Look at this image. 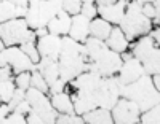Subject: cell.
Returning a JSON list of instances; mask_svg holds the SVG:
<instances>
[{
    "instance_id": "1",
    "label": "cell",
    "mask_w": 160,
    "mask_h": 124,
    "mask_svg": "<svg viewBox=\"0 0 160 124\" xmlns=\"http://www.w3.org/2000/svg\"><path fill=\"white\" fill-rule=\"evenodd\" d=\"M87 57H88V70L98 72L101 76H114L117 75L120 65H122V56L118 53L108 48L102 40L95 37H88L85 41Z\"/></svg>"
},
{
    "instance_id": "29",
    "label": "cell",
    "mask_w": 160,
    "mask_h": 124,
    "mask_svg": "<svg viewBox=\"0 0 160 124\" xmlns=\"http://www.w3.org/2000/svg\"><path fill=\"white\" fill-rule=\"evenodd\" d=\"M13 81H15L16 88L28 91V89L31 88V72H21V73H16L15 76H13Z\"/></svg>"
},
{
    "instance_id": "7",
    "label": "cell",
    "mask_w": 160,
    "mask_h": 124,
    "mask_svg": "<svg viewBox=\"0 0 160 124\" xmlns=\"http://www.w3.org/2000/svg\"><path fill=\"white\" fill-rule=\"evenodd\" d=\"M26 100L31 105V112L42 118L43 124H55L58 118V112L53 108L50 102V95L35 88H29L26 91Z\"/></svg>"
},
{
    "instance_id": "8",
    "label": "cell",
    "mask_w": 160,
    "mask_h": 124,
    "mask_svg": "<svg viewBox=\"0 0 160 124\" xmlns=\"http://www.w3.org/2000/svg\"><path fill=\"white\" fill-rule=\"evenodd\" d=\"M120 97V85L117 76H102L101 83L95 92V100L98 107L111 110Z\"/></svg>"
},
{
    "instance_id": "23",
    "label": "cell",
    "mask_w": 160,
    "mask_h": 124,
    "mask_svg": "<svg viewBox=\"0 0 160 124\" xmlns=\"http://www.w3.org/2000/svg\"><path fill=\"white\" fill-rule=\"evenodd\" d=\"M111 29H112V24L108 22L106 19H102V18H99V16L93 18L90 21V37H95V38L104 41L108 38Z\"/></svg>"
},
{
    "instance_id": "18",
    "label": "cell",
    "mask_w": 160,
    "mask_h": 124,
    "mask_svg": "<svg viewBox=\"0 0 160 124\" xmlns=\"http://www.w3.org/2000/svg\"><path fill=\"white\" fill-rule=\"evenodd\" d=\"M69 27H71V15H69V13H66L64 10H61L55 18L48 21L47 30L50 34L64 37V35L69 34Z\"/></svg>"
},
{
    "instance_id": "16",
    "label": "cell",
    "mask_w": 160,
    "mask_h": 124,
    "mask_svg": "<svg viewBox=\"0 0 160 124\" xmlns=\"http://www.w3.org/2000/svg\"><path fill=\"white\" fill-rule=\"evenodd\" d=\"M104 43L108 45L109 49H112V51H115L118 54L128 51V48H130L128 38L125 37V34L122 32V29H120L118 25H112V29H111L108 38L104 40Z\"/></svg>"
},
{
    "instance_id": "27",
    "label": "cell",
    "mask_w": 160,
    "mask_h": 124,
    "mask_svg": "<svg viewBox=\"0 0 160 124\" xmlns=\"http://www.w3.org/2000/svg\"><path fill=\"white\" fill-rule=\"evenodd\" d=\"M19 46H21V49L29 56V59H31L34 64H37V62L40 61V54H38V49H37V46H35V40H34V41H26V43H22V45H19Z\"/></svg>"
},
{
    "instance_id": "9",
    "label": "cell",
    "mask_w": 160,
    "mask_h": 124,
    "mask_svg": "<svg viewBox=\"0 0 160 124\" xmlns=\"http://www.w3.org/2000/svg\"><path fill=\"white\" fill-rule=\"evenodd\" d=\"M111 115L115 124H138L141 110L133 100L127 97H118L115 105L111 108Z\"/></svg>"
},
{
    "instance_id": "32",
    "label": "cell",
    "mask_w": 160,
    "mask_h": 124,
    "mask_svg": "<svg viewBox=\"0 0 160 124\" xmlns=\"http://www.w3.org/2000/svg\"><path fill=\"white\" fill-rule=\"evenodd\" d=\"M7 124H26V115L19 113V112H8L7 118H5Z\"/></svg>"
},
{
    "instance_id": "31",
    "label": "cell",
    "mask_w": 160,
    "mask_h": 124,
    "mask_svg": "<svg viewBox=\"0 0 160 124\" xmlns=\"http://www.w3.org/2000/svg\"><path fill=\"white\" fill-rule=\"evenodd\" d=\"M80 15H83L85 18H88L91 21L93 18L98 16V7L95 3H82V7H80Z\"/></svg>"
},
{
    "instance_id": "38",
    "label": "cell",
    "mask_w": 160,
    "mask_h": 124,
    "mask_svg": "<svg viewBox=\"0 0 160 124\" xmlns=\"http://www.w3.org/2000/svg\"><path fill=\"white\" fill-rule=\"evenodd\" d=\"M149 35H151V38L154 41H157V43H158V41H160V27L158 25H154L152 29L149 30Z\"/></svg>"
},
{
    "instance_id": "37",
    "label": "cell",
    "mask_w": 160,
    "mask_h": 124,
    "mask_svg": "<svg viewBox=\"0 0 160 124\" xmlns=\"http://www.w3.org/2000/svg\"><path fill=\"white\" fill-rule=\"evenodd\" d=\"M8 112H10V110H8V105L0 102V124H3V122H5V118H7Z\"/></svg>"
},
{
    "instance_id": "30",
    "label": "cell",
    "mask_w": 160,
    "mask_h": 124,
    "mask_svg": "<svg viewBox=\"0 0 160 124\" xmlns=\"http://www.w3.org/2000/svg\"><path fill=\"white\" fill-rule=\"evenodd\" d=\"M82 0H62V10L69 15H77L80 13V7H82Z\"/></svg>"
},
{
    "instance_id": "17",
    "label": "cell",
    "mask_w": 160,
    "mask_h": 124,
    "mask_svg": "<svg viewBox=\"0 0 160 124\" xmlns=\"http://www.w3.org/2000/svg\"><path fill=\"white\" fill-rule=\"evenodd\" d=\"M71 99L74 103V112L80 116L93 110L95 107H98L95 100V94H90V92H71Z\"/></svg>"
},
{
    "instance_id": "42",
    "label": "cell",
    "mask_w": 160,
    "mask_h": 124,
    "mask_svg": "<svg viewBox=\"0 0 160 124\" xmlns=\"http://www.w3.org/2000/svg\"><path fill=\"white\" fill-rule=\"evenodd\" d=\"M115 0H95V5L96 7H102V5H109V3H114Z\"/></svg>"
},
{
    "instance_id": "39",
    "label": "cell",
    "mask_w": 160,
    "mask_h": 124,
    "mask_svg": "<svg viewBox=\"0 0 160 124\" xmlns=\"http://www.w3.org/2000/svg\"><path fill=\"white\" fill-rule=\"evenodd\" d=\"M8 2L13 3L15 7H24V8H28V5H29L31 0H8Z\"/></svg>"
},
{
    "instance_id": "6",
    "label": "cell",
    "mask_w": 160,
    "mask_h": 124,
    "mask_svg": "<svg viewBox=\"0 0 160 124\" xmlns=\"http://www.w3.org/2000/svg\"><path fill=\"white\" fill-rule=\"evenodd\" d=\"M0 38L5 46H19L26 41H34L35 34L24 18H13L0 24Z\"/></svg>"
},
{
    "instance_id": "34",
    "label": "cell",
    "mask_w": 160,
    "mask_h": 124,
    "mask_svg": "<svg viewBox=\"0 0 160 124\" xmlns=\"http://www.w3.org/2000/svg\"><path fill=\"white\" fill-rule=\"evenodd\" d=\"M66 86H68V81H64L62 78H58L48 86V94H56V92L66 91Z\"/></svg>"
},
{
    "instance_id": "11",
    "label": "cell",
    "mask_w": 160,
    "mask_h": 124,
    "mask_svg": "<svg viewBox=\"0 0 160 124\" xmlns=\"http://www.w3.org/2000/svg\"><path fill=\"white\" fill-rule=\"evenodd\" d=\"M101 75L98 72L93 70H85L80 75H77L74 80H71L66 86V91H72V92H90L95 94L99 83H101Z\"/></svg>"
},
{
    "instance_id": "15",
    "label": "cell",
    "mask_w": 160,
    "mask_h": 124,
    "mask_svg": "<svg viewBox=\"0 0 160 124\" xmlns=\"http://www.w3.org/2000/svg\"><path fill=\"white\" fill-rule=\"evenodd\" d=\"M71 38L80 41V43H83V41L90 37V19L85 18L83 15H72L71 16V27H69V34H68Z\"/></svg>"
},
{
    "instance_id": "14",
    "label": "cell",
    "mask_w": 160,
    "mask_h": 124,
    "mask_svg": "<svg viewBox=\"0 0 160 124\" xmlns=\"http://www.w3.org/2000/svg\"><path fill=\"white\" fill-rule=\"evenodd\" d=\"M130 3V0H115L114 3L98 7V16L111 22L112 25H118L125 15V8Z\"/></svg>"
},
{
    "instance_id": "25",
    "label": "cell",
    "mask_w": 160,
    "mask_h": 124,
    "mask_svg": "<svg viewBox=\"0 0 160 124\" xmlns=\"http://www.w3.org/2000/svg\"><path fill=\"white\" fill-rule=\"evenodd\" d=\"M16 91V85L13 80H0V102L8 103Z\"/></svg>"
},
{
    "instance_id": "45",
    "label": "cell",
    "mask_w": 160,
    "mask_h": 124,
    "mask_svg": "<svg viewBox=\"0 0 160 124\" xmlns=\"http://www.w3.org/2000/svg\"><path fill=\"white\" fill-rule=\"evenodd\" d=\"M5 48V45H3V41H2V38H0V49H3Z\"/></svg>"
},
{
    "instance_id": "5",
    "label": "cell",
    "mask_w": 160,
    "mask_h": 124,
    "mask_svg": "<svg viewBox=\"0 0 160 124\" xmlns=\"http://www.w3.org/2000/svg\"><path fill=\"white\" fill-rule=\"evenodd\" d=\"M62 10V0H31L26 11V22L32 30L38 27H47L48 21L53 19Z\"/></svg>"
},
{
    "instance_id": "33",
    "label": "cell",
    "mask_w": 160,
    "mask_h": 124,
    "mask_svg": "<svg viewBox=\"0 0 160 124\" xmlns=\"http://www.w3.org/2000/svg\"><path fill=\"white\" fill-rule=\"evenodd\" d=\"M26 99V91L24 89H19V88H16V91H15V94H13V97L10 99V102L7 103L8 105V110L11 112V110H15V107L21 102V100H24Z\"/></svg>"
},
{
    "instance_id": "36",
    "label": "cell",
    "mask_w": 160,
    "mask_h": 124,
    "mask_svg": "<svg viewBox=\"0 0 160 124\" xmlns=\"http://www.w3.org/2000/svg\"><path fill=\"white\" fill-rule=\"evenodd\" d=\"M13 112V110H11ZM15 112H19V113H22V115H28L29 112H31V105H29V102L28 100H21L16 107H15Z\"/></svg>"
},
{
    "instance_id": "10",
    "label": "cell",
    "mask_w": 160,
    "mask_h": 124,
    "mask_svg": "<svg viewBox=\"0 0 160 124\" xmlns=\"http://www.w3.org/2000/svg\"><path fill=\"white\" fill-rule=\"evenodd\" d=\"M2 56L5 59V64L11 67L15 75L21 72H31L35 68V64L21 49V46H5L2 49Z\"/></svg>"
},
{
    "instance_id": "2",
    "label": "cell",
    "mask_w": 160,
    "mask_h": 124,
    "mask_svg": "<svg viewBox=\"0 0 160 124\" xmlns=\"http://www.w3.org/2000/svg\"><path fill=\"white\" fill-rule=\"evenodd\" d=\"M160 91L154 86L151 75H142L136 81L128 85H120V97L133 100L141 112L160 103Z\"/></svg>"
},
{
    "instance_id": "35",
    "label": "cell",
    "mask_w": 160,
    "mask_h": 124,
    "mask_svg": "<svg viewBox=\"0 0 160 124\" xmlns=\"http://www.w3.org/2000/svg\"><path fill=\"white\" fill-rule=\"evenodd\" d=\"M15 73H13L10 65H0V80H13Z\"/></svg>"
},
{
    "instance_id": "40",
    "label": "cell",
    "mask_w": 160,
    "mask_h": 124,
    "mask_svg": "<svg viewBox=\"0 0 160 124\" xmlns=\"http://www.w3.org/2000/svg\"><path fill=\"white\" fill-rule=\"evenodd\" d=\"M34 34H35V38H38V37H43L45 34H48V30H47V27H38V29L34 30Z\"/></svg>"
},
{
    "instance_id": "22",
    "label": "cell",
    "mask_w": 160,
    "mask_h": 124,
    "mask_svg": "<svg viewBox=\"0 0 160 124\" xmlns=\"http://www.w3.org/2000/svg\"><path fill=\"white\" fill-rule=\"evenodd\" d=\"M26 11L28 8L24 7H15L8 0H0V24L13 18H24Z\"/></svg>"
},
{
    "instance_id": "20",
    "label": "cell",
    "mask_w": 160,
    "mask_h": 124,
    "mask_svg": "<svg viewBox=\"0 0 160 124\" xmlns=\"http://www.w3.org/2000/svg\"><path fill=\"white\" fill-rule=\"evenodd\" d=\"M48 95H50V102H51L53 108L58 112V115L59 113H75L69 91H61V92L48 94Z\"/></svg>"
},
{
    "instance_id": "3",
    "label": "cell",
    "mask_w": 160,
    "mask_h": 124,
    "mask_svg": "<svg viewBox=\"0 0 160 124\" xmlns=\"http://www.w3.org/2000/svg\"><path fill=\"white\" fill-rule=\"evenodd\" d=\"M128 51L131 53L133 57H136L141 62L146 75L160 73V49H158V43L151 38L149 34L141 35L136 40L130 41Z\"/></svg>"
},
{
    "instance_id": "44",
    "label": "cell",
    "mask_w": 160,
    "mask_h": 124,
    "mask_svg": "<svg viewBox=\"0 0 160 124\" xmlns=\"http://www.w3.org/2000/svg\"><path fill=\"white\" fill-rule=\"evenodd\" d=\"M83 3H95V0H82Z\"/></svg>"
},
{
    "instance_id": "26",
    "label": "cell",
    "mask_w": 160,
    "mask_h": 124,
    "mask_svg": "<svg viewBox=\"0 0 160 124\" xmlns=\"http://www.w3.org/2000/svg\"><path fill=\"white\" fill-rule=\"evenodd\" d=\"M31 88H35L38 91L48 94V83L45 81V78L42 76V73H40L37 68L31 70Z\"/></svg>"
},
{
    "instance_id": "13",
    "label": "cell",
    "mask_w": 160,
    "mask_h": 124,
    "mask_svg": "<svg viewBox=\"0 0 160 124\" xmlns=\"http://www.w3.org/2000/svg\"><path fill=\"white\" fill-rule=\"evenodd\" d=\"M35 46L38 49L40 57H50L58 61L61 53V37L48 32L43 37L35 38Z\"/></svg>"
},
{
    "instance_id": "41",
    "label": "cell",
    "mask_w": 160,
    "mask_h": 124,
    "mask_svg": "<svg viewBox=\"0 0 160 124\" xmlns=\"http://www.w3.org/2000/svg\"><path fill=\"white\" fill-rule=\"evenodd\" d=\"M151 78H152V83H154V86L160 91V75L158 73H154V75H151Z\"/></svg>"
},
{
    "instance_id": "19",
    "label": "cell",
    "mask_w": 160,
    "mask_h": 124,
    "mask_svg": "<svg viewBox=\"0 0 160 124\" xmlns=\"http://www.w3.org/2000/svg\"><path fill=\"white\" fill-rule=\"evenodd\" d=\"M35 68L42 73L45 81L48 83V86L53 81H56L59 78V67L56 59H50V57H40V61L35 64Z\"/></svg>"
},
{
    "instance_id": "4",
    "label": "cell",
    "mask_w": 160,
    "mask_h": 124,
    "mask_svg": "<svg viewBox=\"0 0 160 124\" xmlns=\"http://www.w3.org/2000/svg\"><path fill=\"white\" fill-rule=\"evenodd\" d=\"M118 27L122 29V32L125 34L128 41H133L141 35L149 34V30L154 25H152V21L148 16L142 15L141 3L130 0V3L125 8V15H123L122 21H120Z\"/></svg>"
},
{
    "instance_id": "12",
    "label": "cell",
    "mask_w": 160,
    "mask_h": 124,
    "mask_svg": "<svg viewBox=\"0 0 160 124\" xmlns=\"http://www.w3.org/2000/svg\"><path fill=\"white\" fill-rule=\"evenodd\" d=\"M142 75H144V68H142L141 62L136 57L130 56L128 59H125L122 62V65H120L115 76H117L118 85H128V83L136 81Z\"/></svg>"
},
{
    "instance_id": "24",
    "label": "cell",
    "mask_w": 160,
    "mask_h": 124,
    "mask_svg": "<svg viewBox=\"0 0 160 124\" xmlns=\"http://www.w3.org/2000/svg\"><path fill=\"white\" fill-rule=\"evenodd\" d=\"M139 122L141 124H158L160 122V103L141 112Z\"/></svg>"
},
{
    "instance_id": "21",
    "label": "cell",
    "mask_w": 160,
    "mask_h": 124,
    "mask_svg": "<svg viewBox=\"0 0 160 124\" xmlns=\"http://www.w3.org/2000/svg\"><path fill=\"white\" fill-rule=\"evenodd\" d=\"M82 118H83V122H88V124H112L114 122L111 110L102 108V107H95L85 115H82Z\"/></svg>"
},
{
    "instance_id": "43",
    "label": "cell",
    "mask_w": 160,
    "mask_h": 124,
    "mask_svg": "<svg viewBox=\"0 0 160 124\" xmlns=\"http://www.w3.org/2000/svg\"><path fill=\"white\" fill-rule=\"evenodd\" d=\"M133 2H138V3H141V5H142V3H152L154 0H133Z\"/></svg>"
},
{
    "instance_id": "28",
    "label": "cell",
    "mask_w": 160,
    "mask_h": 124,
    "mask_svg": "<svg viewBox=\"0 0 160 124\" xmlns=\"http://www.w3.org/2000/svg\"><path fill=\"white\" fill-rule=\"evenodd\" d=\"M58 124H83V118L77 113H59L56 118Z\"/></svg>"
}]
</instances>
